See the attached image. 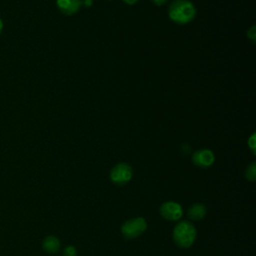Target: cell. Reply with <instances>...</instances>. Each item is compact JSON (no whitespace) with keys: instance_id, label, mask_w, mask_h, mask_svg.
Wrapping results in <instances>:
<instances>
[{"instance_id":"obj_13","label":"cell","mask_w":256,"mask_h":256,"mask_svg":"<svg viewBox=\"0 0 256 256\" xmlns=\"http://www.w3.org/2000/svg\"><path fill=\"white\" fill-rule=\"evenodd\" d=\"M255 135L253 134L252 136H251V138L249 139V146H250V148L252 149V151L254 152L255 151Z\"/></svg>"},{"instance_id":"obj_17","label":"cell","mask_w":256,"mask_h":256,"mask_svg":"<svg viewBox=\"0 0 256 256\" xmlns=\"http://www.w3.org/2000/svg\"><path fill=\"white\" fill-rule=\"evenodd\" d=\"M2 31H3V21H2V19L0 18V34L2 33Z\"/></svg>"},{"instance_id":"obj_3","label":"cell","mask_w":256,"mask_h":256,"mask_svg":"<svg viewBox=\"0 0 256 256\" xmlns=\"http://www.w3.org/2000/svg\"><path fill=\"white\" fill-rule=\"evenodd\" d=\"M147 229L146 220L142 217H137L127 220L121 227V232L126 239H133L140 236Z\"/></svg>"},{"instance_id":"obj_6","label":"cell","mask_w":256,"mask_h":256,"mask_svg":"<svg viewBox=\"0 0 256 256\" xmlns=\"http://www.w3.org/2000/svg\"><path fill=\"white\" fill-rule=\"evenodd\" d=\"M214 154L211 150L208 149H201L192 155V161L195 165L201 168H207L211 166L214 162Z\"/></svg>"},{"instance_id":"obj_1","label":"cell","mask_w":256,"mask_h":256,"mask_svg":"<svg viewBox=\"0 0 256 256\" xmlns=\"http://www.w3.org/2000/svg\"><path fill=\"white\" fill-rule=\"evenodd\" d=\"M168 15L172 21L178 24H187L194 19L196 9L188 0H176L169 6Z\"/></svg>"},{"instance_id":"obj_4","label":"cell","mask_w":256,"mask_h":256,"mask_svg":"<svg viewBox=\"0 0 256 256\" xmlns=\"http://www.w3.org/2000/svg\"><path fill=\"white\" fill-rule=\"evenodd\" d=\"M132 178V168L127 163H119L110 171V179L116 185H124Z\"/></svg>"},{"instance_id":"obj_8","label":"cell","mask_w":256,"mask_h":256,"mask_svg":"<svg viewBox=\"0 0 256 256\" xmlns=\"http://www.w3.org/2000/svg\"><path fill=\"white\" fill-rule=\"evenodd\" d=\"M205 214H206V207L201 203L193 204L188 209V216L190 219H193V220H200L204 218Z\"/></svg>"},{"instance_id":"obj_16","label":"cell","mask_w":256,"mask_h":256,"mask_svg":"<svg viewBox=\"0 0 256 256\" xmlns=\"http://www.w3.org/2000/svg\"><path fill=\"white\" fill-rule=\"evenodd\" d=\"M84 4H85V6H91L92 0H85V1H84Z\"/></svg>"},{"instance_id":"obj_2","label":"cell","mask_w":256,"mask_h":256,"mask_svg":"<svg viewBox=\"0 0 256 256\" xmlns=\"http://www.w3.org/2000/svg\"><path fill=\"white\" fill-rule=\"evenodd\" d=\"M196 238V229L189 221L179 222L173 230V240L181 248L190 247Z\"/></svg>"},{"instance_id":"obj_9","label":"cell","mask_w":256,"mask_h":256,"mask_svg":"<svg viewBox=\"0 0 256 256\" xmlns=\"http://www.w3.org/2000/svg\"><path fill=\"white\" fill-rule=\"evenodd\" d=\"M43 248L48 253H55L60 248V241L55 236H47L43 240Z\"/></svg>"},{"instance_id":"obj_7","label":"cell","mask_w":256,"mask_h":256,"mask_svg":"<svg viewBox=\"0 0 256 256\" xmlns=\"http://www.w3.org/2000/svg\"><path fill=\"white\" fill-rule=\"evenodd\" d=\"M56 3L59 10L66 15L75 14L81 6L80 0H57Z\"/></svg>"},{"instance_id":"obj_11","label":"cell","mask_w":256,"mask_h":256,"mask_svg":"<svg viewBox=\"0 0 256 256\" xmlns=\"http://www.w3.org/2000/svg\"><path fill=\"white\" fill-rule=\"evenodd\" d=\"M63 255L64 256H76L77 255V251H76V248L72 245H69V246H66L63 250Z\"/></svg>"},{"instance_id":"obj_14","label":"cell","mask_w":256,"mask_h":256,"mask_svg":"<svg viewBox=\"0 0 256 256\" xmlns=\"http://www.w3.org/2000/svg\"><path fill=\"white\" fill-rule=\"evenodd\" d=\"M152 1H153V3H154L155 5H157V6L163 5V4H165V3L167 2V0H152Z\"/></svg>"},{"instance_id":"obj_12","label":"cell","mask_w":256,"mask_h":256,"mask_svg":"<svg viewBox=\"0 0 256 256\" xmlns=\"http://www.w3.org/2000/svg\"><path fill=\"white\" fill-rule=\"evenodd\" d=\"M247 35H248L249 38H251L253 41H255V36H256V33H255V26L251 27V29L248 31Z\"/></svg>"},{"instance_id":"obj_10","label":"cell","mask_w":256,"mask_h":256,"mask_svg":"<svg viewBox=\"0 0 256 256\" xmlns=\"http://www.w3.org/2000/svg\"><path fill=\"white\" fill-rule=\"evenodd\" d=\"M245 177L249 181H254L256 179V164L255 162L251 163L245 170Z\"/></svg>"},{"instance_id":"obj_5","label":"cell","mask_w":256,"mask_h":256,"mask_svg":"<svg viewBox=\"0 0 256 256\" xmlns=\"http://www.w3.org/2000/svg\"><path fill=\"white\" fill-rule=\"evenodd\" d=\"M160 214L161 216L169 221H176L182 217L183 210L182 207L179 203L173 202V201H168L163 203L160 206Z\"/></svg>"},{"instance_id":"obj_15","label":"cell","mask_w":256,"mask_h":256,"mask_svg":"<svg viewBox=\"0 0 256 256\" xmlns=\"http://www.w3.org/2000/svg\"><path fill=\"white\" fill-rule=\"evenodd\" d=\"M125 3H127V4H129V5H133V4H135L138 0H123Z\"/></svg>"}]
</instances>
